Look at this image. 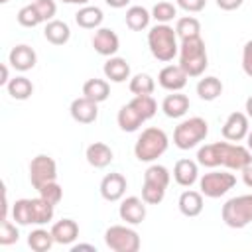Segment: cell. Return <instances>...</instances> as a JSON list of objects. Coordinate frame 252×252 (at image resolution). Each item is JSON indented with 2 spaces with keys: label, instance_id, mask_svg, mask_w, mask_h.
<instances>
[{
  "label": "cell",
  "instance_id": "1",
  "mask_svg": "<svg viewBox=\"0 0 252 252\" xmlns=\"http://www.w3.org/2000/svg\"><path fill=\"white\" fill-rule=\"evenodd\" d=\"M197 163H201L203 167L215 169L219 165L234 169V171H242L246 165L252 163V152L248 150V146H240V144H230L226 142H213V144H205L199 148L197 152Z\"/></svg>",
  "mask_w": 252,
  "mask_h": 252
},
{
  "label": "cell",
  "instance_id": "28",
  "mask_svg": "<svg viewBox=\"0 0 252 252\" xmlns=\"http://www.w3.org/2000/svg\"><path fill=\"white\" fill-rule=\"evenodd\" d=\"M197 94H199L201 100H207V102L217 100L222 94V83H220V79L219 77H213V75L199 79V83H197Z\"/></svg>",
  "mask_w": 252,
  "mask_h": 252
},
{
  "label": "cell",
  "instance_id": "41",
  "mask_svg": "<svg viewBox=\"0 0 252 252\" xmlns=\"http://www.w3.org/2000/svg\"><path fill=\"white\" fill-rule=\"evenodd\" d=\"M39 197H43L45 201H49L51 205H57L61 199H63V187L57 183V181H51V183H45L43 187L37 189Z\"/></svg>",
  "mask_w": 252,
  "mask_h": 252
},
{
  "label": "cell",
  "instance_id": "48",
  "mask_svg": "<svg viewBox=\"0 0 252 252\" xmlns=\"http://www.w3.org/2000/svg\"><path fill=\"white\" fill-rule=\"evenodd\" d=\"M104 2H106L110 8H116V10H118V8H126V4H128L130 0H104Z\"/></svg>",
  "mask_w": 252,
  "mask_h": 252
},
{
  "label": "cell",
  "instance_id": "53",
  "mask_svg": "<svg viewBox=\"0 0 252 252\" xmlns=\"http://www.w3.org/2000/svg\"><path fill=\"white\" fill-rule=\"evenodd\" d=\"M0 2H2V4H6V2H8V0H0Z\"/></svg>",
  "mask_w": 252,
  "mask_h": 252
},
{
  "label": "cell",
  "instance_id": "24",
  "mask_svg": "<svg viewBox=\"0 0 252 252\" xmlns=\"http://www.w3.org/2000/svg\"><path fill=\"white\" fill-rule=\"evenodd\" d=\"M116 122H118V126H120L122 132H136L146 120H144V116L134 108V104L128 102V104L120 106V110H118V114H116Z\"/></svg>",
  "mask_w": 252,
  "mask_h": 252
},
{
  "label": "cell",
  "instance_id": "30",
  "mask_svg": "<svg viewBox=\"0 0 252 252\" xmlns=\"http://www.w3.org/2000/svg\"><path fill=\"white\" fill-rule=\"evenodd\" d=\"M6 91L14 100H28L33 94V83L28 77L18 75V77L10 79V83L6 85Z\"/></svg>",
  "mask_w": 252,
  "mask_h": 252
},
{
  "label": "cell",
  "instance_id": "17",
  "mask_svg": "<svg viewBox=\"0 0 252 252\" xmlns=\"http://www.w3.org/2000/svg\"><path fill=\"white\" fill-rule=\"evenodd\" d=\"M173 179L181 187H191L195 181H199V167L193 159H177L173 165Z\"/></svg>",
  "mask_w": 252,
  "mask_h": 252
},
{
  "label": "cell",
  "instance_id": "13",
  "mask_svg": "<svg viewBox=\"0 0 252 252\" xmlns=\"http://www.w3.org/2000/svg\"><path fill=\"white\" fill-rule=\"evenodd\" d=\"M118 215L126 224L136 226V224L144 222V219H146V201L136 195L126 197V199H122V203L118 207Z\"/></svg>",
  "mask_w": 252,
  "mask_h": 252
},
{
  "label": "cell",
  "instance_id": "20",
  "mask_svg": "<svg viewBox=\"0 0 252 252\" xmlns=\"http://www.w3.org/2000/svg\"><path fill=\"white\" fill-rule=\"evenodd\" d=\"M51 234L55 238V244H73L79 238V224L73 219H61L57 222H53L51 226Z\"/></svg>",
  "mask_w": 252,
  "mask_h": 252
},
{
  "label": "cell",
  "instance_id": "47",
  "mask_svg": "<svg viewBox=\"0 0 252 252\" xmlns=\"http://www.w3.org/2000/svg\"><path fill=\"white\" fill-rule=\"evenodd\" d=\"M0 73H2V75H0V85L6 87V85L10 83V77H8V65H2V67H0Z\"/></svg>",
  "mask_w": 252,
  "mask_h": 252
},
{
  "label": "cell",
  "instance_id": "39",
  "mask_svg": "<svg viewBox=\"0 0 252 252\" xmlns=\"http://www.w3.org/2000/svg\"><path fill=\"white\" fill-rule=\"evenodd\" d=\"M165 197V187H159L156 183H148L144 181L142 185V199L146 201V205H159Z\"/></svg>",
  "mask_w": 252,
  "mask_h": 252
},
{
  "label": "cell",
  "instance_id": "12",
  "mask_svg": "<svg viewBox=\"0 0 252 252\" xmlns=\"http://www.w3.org/2000/svg\"><path fill=\"white\" fill-rule=\"evenodd\" d=\"M126 187H128V181L122 173L118 171H112V173H106L100 181V195L104 201H110V203H116L124 197L126 193Z\"/></svg>",
  "mask_w": 252,
  "mask_h": 252
},
{
  "label": "cell",
  "instance_id": "18",
  "mask_svg": "<svg viewBox=\"0 0 252 252\" xmlns=\"http://www.w3.org/2000/svg\"><path fill=\"white\" fill-rule=\"evenodd\" d=\"M85 158H87L89 165H93V167H96V169H102V167H106V165L112 163L114 152H112L110 146H106L104 142H93V144L87 148Z\"/></svg>",
  "mask_w": 252,
  "mask_h": 252
},
{
  "label": "cell",
  "instance_id": "3",
  "mask_svg": "<svg viewBox=\"0 0 252 252\" xmlns=\"http://www.w3.org/2000/svg\"><path fill=\"white\" fill-rule=\"evenodd\" d=\"M148 47H150V53L158 61L169 63L179 53V43H177L175 30L169 24H156L148 32Z\"/></svg>",
  "mask_w": 252,
  "mask_h": 252
},
{
  "label": "cell",
  "instance_id": "37",
  "mask_svg": "<svg viewBox=\"0 0 252 252\" xmlns=\"http://www.w3.org/2000/svg\"><path fill=\"white\" fill-rule=\"evenodd\" d=\"M175 16H177V6L171 4V2L161 0V2H158V4L152 8V18H154L158 24H167V22H171Z\"/></svg>",
  "mask_w": 252,
  "mask_h": 252
},
{
  "label": "cell",
  "instance_id": "11",
  "mask_svg": "<svg viewBox=\"0 0 252 252\" xmlns=\"http://www.w3.org/2000/svg\"><path fill=\"white\" fill-rule=\"evenodd\" d=\"M91 43H93L94 51L98 55H102V57H112L120 49V39H118L116 32L110 30V28H98V30H94V35H93Z\"/></svg>",
  "mask_w": 252,
  "mask_h": 252
},
{
  "label": "cell",
  "instance_id": "19",
  "mask_svg": "<svg viewBox=\"0 0 252 252\" xmlns=\"http://www.w3.org/2000/svg\"><path fill=\"white\" fill-rule=\"evenodd\" d=\"M189 96L175 91L171 94H167L163 100H161V110L167 118H181L185 116V112L189 110Z\"/></svg>",
  "mask_w": 252,
  "mask_h": 252
},
{
  "label": "cell",
  "instance_id": "26",
  "mask_svg": "<svg viewBox=\"0 0 252 252\" xmlns=\"http://www.w3.org/2000/svg\"><path fill=\"white\" fill-rule=\"evenodd\" d=\"M53 215H55V205H51L43 197L32 199V224H37V226L47 224L53 220Z\"/></svg>",
  "mask_w": 252,
  "mask_h": 252
},
{
  "label": "cell",
  "instance_id": "51",
  "mask_svg": "<svg viewBox=\"0 0 252 252\" xmlns=\"http://www.w3.org/2000/svg\"><path fill=\"white\" fill-rule=\"evenodd\" d=\"M61 2H65V4H77V6H87L91 0H61Z\"/></svg>",
  "mask_w": 252,
  "mask_h": 252
},
{
  "label": "cell",
  "instance_id": "40",
  "mask_svg": "<svg viewBox=\"0 0 252 252\" xmlns=\"http://www.w3.org/2000/svg\"><path fill=\"white\" fill-rule=\"evenodd\" d=\"M18 238H20V230H18L16 222H10L8 219H2V222H0V244L10 246V244L18 242Z\"/></svg>",
  "mask_w": 252,
  "mask_h": 252
},
{
  "label": "cell",
  "instance_id": "10",
  "mask_svg": "<svg viewBox=\"0 0 252 252\" xmlns=\"http://www.w3.org/2000/svg\"><path fill=\"white\" fill-rule=\"evenodd\" d=\"M248 116L246 112H230L228 118L222 124V138L228 142H240L248 136L250 126H248Z\"/></svg>",
  "mask_w": 252,
  "mask_h": 252
},
{
  "label": "cell",
  "instance_id": "21",
  "mask_svg": "<svg viewBox=\"0 0 252 252\" xmlns=\"http://www.w3.org/2000/svg\"><path fill=\"white\" fill-rule=\"evenodd\" d=\"M177 207L181 211L183 217H199L203 213V193L201 191H193V189H187L179 195V201H177Z\"/></svg>",
  "mask_w": 252,
  "mask_h": 252
},
{
  "label": "cell",
  "instance_id": "31",
  "mask_svg": "<svg viewBox=\"0 0 252 252\" xmlns=\"http://www.w3.org/2000/svg\"><path fill=\"white\" fill-rule=\"evenodd\" d=\"M55 244V238L51 234V230H45V228H35L28 234V246L33 250V252H47L51 246Z\"/></svg>",
  "mask_w": 252,
  "mask_h": 252
},
{
  "label": "cell",
  "instance_id": "46",
  "mask_svg": "<svg viewBox=\"0 0 252 252\" xmlns=\"http://www.w3.org/2000/svg\"><path fill=\"white\" fill-rule=\"evenodd\" d=\"M242 181H244V185H246V187H250V189H252V163H250V165H246V167L242 169Z\"/></svg>",
  "mask_w": 252,
  "mask_h": 252
},
{
  "label": "cell",
  "instance_id": "36",
  "mask_svg": "<svg viewBox=\"0 0 252 252\" xmlns=\"http://www.w3.org/2000/svg\"><path fill=\"white\" fill-rule=\"evenodd\" d=\"M130 102H132V104H134V108L144 116V120L154 118V116H156V112H158V102L154 100V96H152V94H136Z\"/></svg>",
  "mask_w": 252,
  "mask_h": 252
},
{
  "label": "cell",
  "instance_id": "33",
  "mask_svg": "<svg viewBox=\"0 0 252 252\" xmlns=\"http://www.w3.org/2000/svg\"><path fill=\"white\" fill-rule=\"evenodd\" d=\"M130 93L136 96V94H152L156 91V81L152 75L148 73H136L132 79H130V85H128Z\"/></svg>",
  "mask_w": 252,
  "mask_h": 252
},
{
  "label": "cell",
  "instance_id": "50",
  "mask_svg": "<svg viewBox=\"0 0 252 252\" xmlns=\"http://www.w3.org/2000/svg\"><path fill=\"white\" fill-rule=\"evenodd\" d=\"M244 110H246V116L252 120V94L246 98V102H244Z\"/></svg>",
  "mask_w": 252,
  "mask_h": 252
},
{
  "label": "cell",
  "instance_id": "9",
  "mask_svg": "<svg viewBox=\"0 0 252 252\" xmlns=\"http://www.w3.org/2000/svg\"><path fill=\"white\" fill-rule=\"evenodd\" d=\"M30 181L35 189L43 187L45 183L57 181V163L51 156L39 154L30 161Z\"/></svg>",
  "mask_w": 252,
  "mask_h": 252
},
{
  "label": "cell",
  "instance_id": "14",
  "mask_svg": "<svg viewBox=\"0 0 252 252\" xmlns=\"http://www.w3.org/2000/svg\"><path fill=\"white\" fill-rule=\"evenodd\" d=\"M71 118L79 124H93L98 118V102L87 98V96H79L71 102L69 106Z\"/></svg>",
  "mask_w": 252,
  "mask_h": 252
},
{
  "label": "cell",
  "instance_id": "44",
  "mask_svg": "<svg viewBox=\"0 0 252 252\" xmlns=\"http://www.w3.org/2000/svg\"><path fill=\"white\" fill-rule=\"evenodd\" d=\"M242 71L252 77V39H248L242 47Z\"/></svg>",
  "mask_w": 252,
  "mask_h": 252
},
{
  "label": "cell",
  "instance_id": "23",
  "mask_svg": "<svg viewBox=\"0 0 252 252\" xmlns=\"http://www.w3.org/2000/svg\"><path fill=\"white\" fill-rule=\"evenodd\" d=\"M102 20H104L102 10L98 6H91V4L81 6L77 10V14H75V22L83 30H98L100 24H102Z\"/></svg>",
  "mask_w": 252,
  "mask_h": 252
},
{
  "label": "cell",
  "instance_id": "5",
  "mask_svg": "<svg viewBox=\"0 0 252 252\" xmlns=\"http://www.w3.org/2000/svg\"><path fill=\"white\" fill-rule=\"evenodd\" d=\"M209 134V124L201 116H191L181 120L173 130V144L179 150H191L199 146Z\"/></svg>",
  "mask_w": 252,
  "mask_h": 252
},
{
  "label": "cell",
  "instance_id": "43",
  "mask_svg": "<svg viewBox=\"0 0 252 252\" xmlns=\"http://www.w3.org/2000/svg\"><path fill=\"white\" fill-rule=\"evenodd\" d=\"M177 6L189 14H197V12H203L205 6H207V0H175Z\"/></svg>",
  "mask_w": 252,
  "mask_h": 252
},
{
  "label": "cell",
  "instance_id": "45",
  "mask_svg": "<svg viewBox=\"0 0 252 252\" xmlns=\"http://www.w3.org/2000/svg\"><path fill=\"white\" fill-rule=\"evenodd\" d=\"M242 2H244V0H217V6H219L220 10L232 12V10L240 8V6H242Z\"/></svg>",
  "mask_w": 252,
  "mask_h": 252
},
{
  "label": "cell",
  "instance_id": "42",
  "mask_svg": "<svg viewBox=\"0 0 252 252\" xmlns=\"http://www.w3.org/2000/svg\"><path fill=\"white\" fill-rule=\"evenodd\" d=\"M33 6H35V10L39 12V16H41V20L45 24L51 22L53 16H55V12H57L55 0H33Z\"/></svg>",
  "mask_w": 252,
  "mask_h": 252
},
{
  "label": "cell",
  "instance_id": "4",
  "mask_svg": "<svg viewBox=\"0 0 252 252\" xmlns=\"http://www.w3.org/2000/svg\"><path fill=\"white\" fill-rule=\"evenodd\" d=\"M167 146H169L167 134L158 126H150V128L142 130V134L138 136V140L134 144V156L138 161L152 163L167 152Z\"/></svg>",
  "mask_w": 252,
  "mask_h": 252
},
{
  "label": "cell",
  "instance_id": "34",
  "mask_svg": "<svg viewBox=\"0 0 252 252\" xmlns=\"http://www.w3.org/2000/svg\"><path fill=\"white\" fill-rule=\"evenodd\" d=\"M144 181H148V183H156V185L167 189V185H169V181H171V173L167 171L165 165L152 163V165L144 171Z\"/></svg>",
  "mask_w": 252,
  "mask_h": 252
},
{
  "label": "cell",
  "instance_id": "22",
  "mask_svg": "<svg viewBox=\"0 0 252 252\" xmlns=\"http://www.w3.org/2000/svg\"><path fill=\"white\" fill-rule=\"evenodd\" d=\"M102 73L106 79H110L112 83H124L126 79H130V63L124 59V57H108L104 61V67H102Z\"/></svg>",
  "mask_w": 252,
  "mask_h": 252
},
{
  "label": "cell",
  "instance_id": "15",
  "mask_svg": "<svg viewBox=\"0 0 252 252\" xmlns=\"http://www.w3.org/2000/svg\"><path fill=\"white\" fill-rule=\"evenodd\" d=\"M187 73L181 69V65H165L159 73H158V83L161 89L169 91V93H175V91H181L185 85H187Z\"/></svg>",
  "mask_w": 252,
  "mask_h": 252
},
{
  "label": "cell",
  "instance_id": "32",
  "mask_svg": "<svg viewBox=\"0 0 252 252\" xmlns=\"http://www.w3.org/2000/svg\"><path fill=\"white\" fill-rule=\"evenodd\" d=\"M175 33L179 39H187V37H195L201 35V22L195 16H183L177 20L175 24Z\"/></svg>",
  "mask_w": 252,
  "mask_h": 252
},
{
  "label": "cell",
  "instance_id": "25",
  "mask_svg": "<svg viewBox=\"0 0 252 252\" xmlns=\"http://www.w3.org/2000/svg\"><path fill=\"white\" fill-rule=\"evenodd\" d=\"M43 35L51 45H65L71 39V30L61 20H51L43 28Z\"/></svg>",
  "mask_w": 252,
  "mask_h": 252
},
{
  "label": "cell",
  "instance_id": "38",
  "mask_svg": "<svg viewBox=\"0 0 252 252\" xmlns=\"http://www.w3.org/2000/svg\"><path fill=\"white\" fill-rule=\"evenodd\" d=\"M16 18H18V24L24 26V28H35V26H39V24L43 22L41 16H39V12L35 10L33 2L28 4V6H22Z\"/></svg>",
  "mask_w": 252,
  "mask_h": 252
},
{
  "label": "cell",
  "instance_id": "16",
  "mask_svg": "<svg viewBox=\"0 0 252 252\" xmlns=\"http://www.w3.org/2000/svg\"><path fill=\"white\" fill-rule=\"evenodd\" d=\"M8 63L16 69V71H30L35 67L37 63V53L33 51V47L26 45V43H20L16 47H12L10 55H8Z\"/></svg>",
  "mask_w": 252,
  "mask_h": 252
},
{
  "label": "cell",
  "instance_id": "8",
  "mask_svg": "<svg viewBox=\"0 0 252 252\" xmlns=\"http://www.w3.org/2000/svg\"><path fill=\"white\" fill-rule=\"evenodd\" d=\"M236 185V177L228 171H209L203 177H199V191L203 197L219 199L226 195Z\"/></svg>",
  "mask_w": 252,
  "mask_h": 252
},
{
  "label": "cell",
  "instance_id": "29",
  "mask_svg": "<svg viewBox=\"0 0 252 252\" xmlns=\"http://www.w3.org/2000/svg\"><path fill=\"white\" fill-rule=\"evenodd\" d=\"M108 94H110V85L104 79L94 77V79L85 81V85H83V96H87L94 102H104L108 98Z\"/></svg>",
  "mask_w": 252,
  "mask_h": 252
},
{
  "label": "cell",
  "instance_id": "49",
  "mask_svg": "<svg viewBox=\"0 0 252 252\" xmlns=\"http://www.w3.org/2000/svg\"><path fill=\"white\" fill-rule=\"evenodd\" d=\"M71 250H73V252H79V250H93V252H96V248H94L93 244H75Z\"/></svg>",
  "mask_w": 252,
  "mask_h": 252
},
{
  "label": "cell",
  "instance_id": "2",
  "mask_svg": "<svg viewBox=\"0 0 252 252\" xmlns=\"http://www.w3.org/2000/svg\"><path fill=\"white\" fill-rule=\"evenodd\" d=\"M179 65L187 73V77H201L209 67L207 47L201 35L181 39L179 43Z\"/></svg>",
  "mask_w": 252,
  "mask_h": 252
},
{
  "label": "cell",
  "instance_id": "6",
  "mask_svg": "<svg viewBox=\"0 0 252 252\" xmlns=\"http://www.w3.org/2000/svg\"><path fill=\"white\" fill-rule=\"evenodd\" d=\"M220 217L230 228L248 226L252 222V195H238L228 199L220 209Z\"/></svg>",
  "mask_w": 252,
  "mask_h": 252
},
{
  "label": "cell",
  "instance_id": "52",
  "mask_svg": "<svg viewBox=\"0 0 252 252\" xmlns=\"http://www.w3.org/2000/svg\"><path fill=\"white\" fill-rule=\"evenodd\" d=\"M246 146H248V150L252 152V130H250L248 136H246Z\"/></svg>",
  "mask_w": 252,
  "mask_h": 252
},
{
  "label": "cell",
  "instance_id": "35",
  "mask_svg": "<svg viewBox=\"0 0 252 252\" xmlns=\"http://www.w3.org/2000/svg\"><path fill=\"white\" fill-rule=\"evenodd\" d=\"M12 219L20 226L32 224V199H18L12 205Z\"/></svg>",
  "mask_w": 252,
  "mask_h": 252
},
{
  "label": "cell",
  "instance_id": "7",
  "mask_svg": "<svg viewBox=\"0 0 252 252\" xmlns=\"http://www.w3.org/2000/svg\"><path fill=\"white\" fill-rule=\"evenodd\" d=\"M104 244L114 252H138L140 234L126 224H112L104 232Z\"/></svg>",
  "mask_w": 252,
  "mask_h": 252
},
{
  "label": "cell",
  "instance_id": "27",
  "mask_svg": "<svg viewBox=\"0 0 252 252\" xmlns=\"http://www.w3.org/2000/svg\"><path fill=\"white\" fill-rule=\"evenodd\" d=\"M150 20H152V12H148L144 6H130L124 16V22L132 32L146 30L150 26Z\"/></svg>",
  "mask_w": 252,
  "mask_h": 252
}]
</instances>
